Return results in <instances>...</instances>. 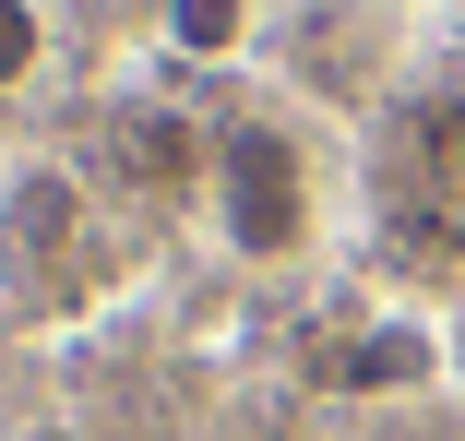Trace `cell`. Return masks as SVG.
Listing matches in <instances>:
<instances>
[{"label": "cell", "instance_id": "obj_1", "mask_svg": "<svg viewBox=\"0 0 465 441\" xmlns=\"http://www.w3.org/2000/svg\"><path fill=\"white\" fill-rule=\"evenodd\" d=\"M215 227H227L239 262H287V250H311V167H299V143L274 132V120L215 132Z\"/></svg>", "mask_w": 465, "mask_h": 441}, {"label": "cell", "instance_id": "obj_2", "mask_svg": "<svg viewBox=\"0 0 465 441\" xmlns=\"http://www.w3.org/2000/svg\"><path fill=\"white\" fill-rule=\"evenodd\" d=\"M0 239H13V262H60V250H72V180H60V167L13 180V203H0Z\"/></svg>", "mask_w": 465, "mask_h": 441}, {"label": "cell", "instance_id": "obj_3", "mask_svg": "<svg viewBox=\"0 0 465 441\" xmlns=\"http://www.w3.org/2000/svg\"><path fill=\"white\" fill-rule=\"evenodd\" d=\"M406 143H418V167H430V203H441V215H465V96L406 108Z\"/></svg>", "mask_w": 465, "mask_h": 441}, {"label": "cell", "instance_id": "obj_4", "mask_svg": "<svg viewBox=\"0 0 465 441\" xmlns=\"http://www.w3.org/2000/svg\"><path fill=\"white\" fill-rule=\"evenodd\" d=\"M251 36V0H167V48L179 60H239Z\"/></svg>", "mask_w": 465, "mask_h": 441}, {"label": "cell", "instance_id": "obj_5", "mask_svg": "<svg viewBox=\"0 0 465 441\" xmlns=\"http://www.w3.org/2000/svg\"><path fill=\"white\" fill-rule=\"evenodd\" d=\"M120 167H143L155 191H167V180H192V132H179L167 108H132V120H120Z\"/></svg>", "mask_w": 465, "mask_h": 441}, {"label": "cell", "instance_id": "obj_6", "mask_svg": "<svg viewBox=\"0 0 465 441\" xmlns=\"http://www.w3.org/2000/svg\"><path fill=\"white\" fill-rule=\"evenodd\" d=\"M48 60V24H36V0H0V96Z\"/></svg>", "mask_w": 465, "mask_h": 441}, {"label": "cell", "instance_id": "obj_7", "mask_svg": "<svg viewBox=\"0 0 465 441\" xmlns=\"http://www.w3.org/2000/svg\"><path fill=\"white\" fill-rule=\"evenodd\" d=\"M334 370H346V382H418V370H430V346H418V334H370L358 358H334Z\"/></svg>", "mask_w": 465, "mask_h": 441}]
</instances>
